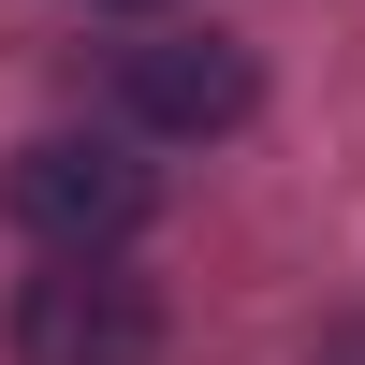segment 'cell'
Instances as JSON below:
<instances>
[{
  "instance_id": "cell-2",
  "label": "cell",
  "mask_w": 365,
  "mask_h": 365,
  "mask_svg": "<svg viewBox=\"0 0 365 365\" xmlns=\"http://www.w3.org/2000/svg\"><path fill=\"white\" fill-rule=\"evenodd\" d=\"M15 365H161V292L117 278L103 249H58L15 292Z\"/></svg>"
},
{
  "instance_id": "cell-1",
  "label": "cell",
  "mask_w": 365,
  "mask_h": 365,
  "mask_svg": "<svg viewBox=\"0 0 365 365\" xmlns=\"http://www.w3.org/2000/svg\"><path fill=\"white\" fill-rule=\"evenodd\" d=\"M0 205H15L44 249H117V234H146V161L117 132H29L15 161H0Z\"/></svg>"
},
{
  "instance_id": "cell-4",
  "label": "cell",
  "mask_w": 365,
  "mask_h": 365,
  "mask_svg": "<svg viewBox=\"0 0 365 365\" xmlns=\"http://www.w3.org/2000/svg\"><path fill=\"white\" fill-rule=\"evenodd\" d=\"M103 15H146V0H103Z\"/></svg>"
},
{
  "instance_id": "cell-3",
  "label": "cell",
  "mask_w": 365,
  "mask_h": 365,
  "mask_svg": "<svg viewBox=\"0 0 365 365\" xmlns=\"http://www.w3.org/2000/svg\"><path fill=\"white\" fill-rule=\"evenodd\" d=\"M117 103H132L146 132H234V117L263 103V58L234 44V29H161V44L117 58Z\"/></svg>"
}]
</instances>
